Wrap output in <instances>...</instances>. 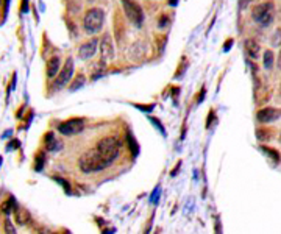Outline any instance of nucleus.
<instances>
[{"mask_svg":"<svg viewBox=\"0 0 281 234\" xmlns=\"http://www.w3.org/2000/svg\"><path fill=\"white\" fill-rule=\"evenodd\" d=\"M122 140L118 134H111V136H105L102 139H98V142L95 145V150L98 151V154L105 160V163L108 164V167L119 158V154L122 151Z\"/></svg>","mask_w":281,"mask_h":234,"instance_id":"1","label":"nucleus"},{"mask_svg":"<svg viewBox=\"0 0 281 234\" xmlns=\"http://www.w3.org/2000/svg\"><path fill=\"white\" fill-rule=\"evenodd\" d=\"M78 167L83 174H95V172H100L108 167L105 160L102 158L95 148L86 150L83 154L78 158Z\"/></svg>","mask_w":281,"mask_h":234,"instance_id":"2","label":"nucleus"},{"mask_svg":"<svg viewBox=\"0 0 281 234\" xmlns=\"http://www.w3.org/2000/svg\"><path fill=\"white\" fill-rule=\"evenodd\" d=\"M252 19L262 28L270 27L275 19V4L272 0H266V2L255 5L252 8Z\"/></svg>","mask_w":281,"mask_h":234,"instance_id":"3","label":"nucleus"},{"mask_svg":"<svg viewBox=\"0 0 281 234\" xmlns=\"http://www.w3.org/2000/svg\"><path fill=\"white\" fill-rule=\"evenodd\" d=\"M105 24V11L102 8H89L83 18V30L88 35L98 33Z\"/></svg>","mask_w":281,"mask_h":234,"instance_id":"4","label":"nucleus"},{"mask_svg":"<svg viewBox=\"0 0 281 234\" xmlns=\"http://www.w3.org/2000/svg\"><path fill=\"white\" fill-rule=\"evenodd\" d=\"M74 59L72 58H68L64 62V66L61 67V70L58 72V75L55 76V80L52 83V91L53 92H58L61 89H64L66 86H68L71 83V80L74 78Z\"/></svg>","mask_w":281,"mask_h":234,"instance_id":"5","label":"nucleus"},{"mask_svg":"<svg viewBox=\"0 0 281 234\" xmlns=\"http://www.w3.org/2000/svg\"><path fill=\"white\" fill-rule=\"evenodd\" d=\"M122 8L127 16V19L135 27H142L144 24V11L141 5L135 0H122Z\"/></svg>","mask_w":281,"mask_h":234,"instance_id":"6","label":"nucleus"},{"mask_svg":"<svg viewBox=\"0 0 281 234\" xmlns=\"http://www.w3.org/2000/svg\"><path fill=\"white\" fill-rule=\"evenodd\" d=\"M83 128H85V119H81V117H72V119H68L58 125L60 134H63L66 137H71V136L81 133Z\"/></svg>","mask_w":281,"mask_h":234,"instance_id":"7","label":"nucleus"},{"mask_svg":"<svg viewBox=\"0 0 281 234\" xmlns=\"http://www.w3.org/2000/svg\"><path fill=\"white\" fill-rule=\"evenodd\" d=\"M279 117H281V108H276V106H262L258 109L256 116H255V119L259 125L273 123Z\"/></svg>","mask_w":281,"mask_h":234,"instance_id":"8","label":"nucleus"},{"mask_svg":"<svg viewBox=\"0 0 281 234\" xmlns=\"http://www.w3.org/2000/svg\"><path fill=\"white\" fill-rule=\"evenodd\" d=\"M98 50H100V62L103 66L114 59V44L109 35H103V38L98 42Z\"/></svg>","mask_w":281,"mask_h":234,"instance_id":"9","label":"nucleus"},{"mask_svg":"<svg viewBox=\"0 0 281 234\" xmlns=\"http://www.w3.org/2000/svg\"><path fill=\"white\" fill-rule=\"evenodd\" d=\"M97 50H98V39L97 38H91L89 41L83 42L78 47V56H80V59L88 61L97 53Z\"/></svg>","mask_w":281,"mask_h":234,"instance_id":"10","label":"nucleus"},{"mask_svg":"<svg viewBox=\"0 0 281 234\" xmlns=\"http://www.w3.org/2000/svg\"><path fill=\"white\" fill-rule=\"evenodd\" d=\"M244 50H245L247 56H249L250 59L256 61L259 58V55H261V45L258 44L256 39L249 38V39H245V42H244Z\"/></svg>","mask_w":281,"mask_h":234,"instance_id":"11","label":"nucleus"},{"mask_svg":"<svg viewBox=\"0 0 281 234\" xmlns=\"http://www.w3.org/2000/svg\"><path fill=\"white\" fill-rule=\"evenodd\" d=\"M42 144H44L47 151H57V150H60L63 147V142L57 139L55 133H52V131L45 133V136L42 139Z\"/></svg>","mask_w":281,"mask_h":234,"instance_id":"12","label":"nucleus"},{"mask_svg":"<svg viewBox=\"0 0 281 234\" xmlns=\"http://www.w3.org/2000/svg\"><path fill=\"white\" fill-rule=\"evenodd\" d=\"M60 70H61V58L60 56H52L50 59L47 61V66H45V75H47V78L50 80V78L57 76Z\"/></svg>","mask_w":281,"mask_h":234,"instance_id":"13","label":"nucleus"},{"mask_svg":"<svg viewBox=\"0 0 281 234\" xmlns=\"http://www.w3.org/2000/svg\"><path fill=\"white\" fill-rule=\"evenodd\" d=\"M13 215H14L16 223H19V225H27V223H30V220H31L30 212H28L25 208L19 206V205H16V208H14V211H13Z\"/></svg>","mask_w":281,"mask_h":234,"instance_id":"14","label":"nucleus"},{"mask_svg":"<svg viewBox=\"0 0 281 234\" xmlns=\"http://www.w3.org/2000/svg\"><path fill=\"white\" fill-rule=\"evenodd\" d=\"M275 59H276V56H275L272 49L264 50V53H262V66H264V69L272 70L275 67Z\"/></svg>","mask_w":281,"mask_h":234,"instance_id":"15","label":"nucleus"},{"mask_svg":"<svg viewBox=\"0 0 281 234\" xmlns=\"http://www.w3.org/2000/svg\"><path fill=\"white\" fill-rule=\"evenodd\" d=\"M261 150L269 156V160L273 161V164H279L281 161V153L276 150V148H272L269 145H261Z\"/></svg>","mask_w":281,"mask_h":234,"instance_id":"16","label":"nucleus"},{"mask_svg":"<svg viewBox=\"0 0 281 234\" xmlns=\"http://www.w3.org/2000/svg\"><path fill=\"white\" fill-rule=\"evenodd\" d=\"M85 85H86V75H85L83 72H80L78 75L74 76V80H72L69 89H71V91H77V89H80V88H83Z\"/></svg>","mask_w":281,"mask_h":234,"instance_id":"17","label":"nucleus"},{"mask_svg":"<svg viewBox=\"0 0 281 234\" xmlns=\"http://www.w3.org/2000/svg\"><path fill=\"white\" fill-rule=\"evenodd\" d=\"M272 130H269V128H256V139L259 140V142H269V140L273 137L272 136Z\"/></svg>","mask_w":281,"mask_h":234,"instance_id":"18","label":"nucleus"},{"mask_svg":"<svg viewBox=\"0 0 281 234\" xmlns=\"http://www.w3.org/2000/svg\"><path fill=\"white\" fill-rule=\"evenodd\" d=\"M270 45L275 47V49L281 47V27H276L273 30V33L270 35Z\"/></svg>","mask_w":281,"mask_h":234,"instance_id":"19","label":"nucleus"},{"mask_svg":"<svg viewBox=\"0 0 281 234\" xmlns=\"http://www.w3.org/2000/svg\"><path fill=\"white\" fill-rule=\"evenodd\" d=\"M4 234H18V231H16V225L11 222L10 217H7L4 220Z\"/></svg>","mask_w":281,"mask_h":234,"instance_id":"20","label":"nucleus"},{"mask_svg":"<svg viewBox=\"0 0 281 234\" xmlns=\"http://www.w3.org/2000/svg\"><path fill=\"white\" fill-rule=\"evenodd\" d=\"M188 66H189V62H188V59L186 58H183V61H181V64L178 66V69H177V73H175V78H181L185 75V70L188 69Z\"/></svg>","mask_w":281,"mask_h":234,"instance_id":"21","label":"nucleus"},{"mask_svg":"<svg viewBox=\"0 0 281 234\" xmlns=\"http://www.w3.org/2000/svg\"><path fill=\"white\" fill-rule=\"evenodd\" d=\"M44 163H45V154L44 153H38L36 154V161H35V170H41L44 167Z\"/></svg>","mask_w":281,"mask_h":234,"instance_id":"22","label":"nucleus"},{"mask_svg":"<svg viewBox=\"0 0 281 234\" xmlns=\"http://www.w3.org/2000/svg\"><path fill=\"white\" fill-rule=\"evenodd\" d=\"M38 234H58V232L50 229V228H47V226H42V228L38 229Z\"/></svg>","mask_w":281,"mask_h":234,"instance_id":"23","label":"nucleus"},{"mask_svg":"<svg viewBox=\"0 0 281 234\" xmlns=\"http://www.w3.org/2000/svg\"><path fill=\"white\" fill-rule=\"evenodd\" d=\"M212 119H214V111L211 109V111H209V116H208V119H206V128H208V130L211 128V125H212L214 122H216V120H212Z\"/></svg>","mask_w":281,"mask_h":234,"instance_id":"24","label":"nucleus"},{"mask_svg":"<svg viewBox=\"0 0 281 234\" xmlns=\"http://www.w3.org/2000/svg\"><path fill=\"white\" fill-rule=\"evenodd\" d=\"M214 231H216V234H222V223L219 220V217L216 218V223H214Z\"/></svg>","mask_w":281,"mask_h":234,"instance_id":"25","label":"nucleus"},{"mask_svg":"<svg viewBox=\"0 0 281 234\" xmlns=\"http://www.w3.org/2000/svg\"><path fill=\"white\" fill-rule=\"evenodd\" d=\"M275 66L278 70H281V47H279V50H278V58L275 59Z\"/></svg>","mask_w":281,"mask_h":234,"instance_id":"26","label":"nucleus"},{"mask_svg":"<svg viewBox=\"0 0 281 234\" xmlns=\"http://www.w3.org/2000/svg\"><path fill=\"white\" fill-rule=\"evenodd\" d=\"M28 7H30V2H28V0H22L21 11H22V13H28Z\"/></svg>","mask_w":281,"mask_h":234,"instance_id":"27","label":"nucleus"},{"mask_svg":"<svg viewBox=\"0 0 281 234\" xmlns=\"http://www.w3.org/2000/svg\"><path fill=\"white\" fill-rule=\"evenodd\" d=\"M252 2H253V0H239V7H241V10H245L247 5L252 4Z\"/></svg>","mask_w":281,"mask_h":234,"instance_id":"28","label":"nucleus"},{"mask_svg":"<svg viewBox=\"0 0 281 234\" xmlns=\"http://www.w3.org/2000/svg\"><path fill=\"white\" fill-rule=\"evenodd\" d=\"M150 120H152V123H155L156 127L159 128V131H161V133H166V131H164V128L161 127V123H159V120H158V119H153V117H150Z\"/></svg>","mask_w":281,"mask_h":234,"instance_id":"29","label":"nucleus"},{"mask_svg":"<svg viewBox=\"0 0 281 234\" xmlns=\"http://www.w3.org/2000/svg\"><path fill=\"white\" fill-rule=\"evenodd\" d=\"M276 99L281 102V80H279V86H278V97Z\"/></svg>","mask_w":281,"mask_h":234,"instance_id":"30","label":"nucleus"},{"mask_svg":"<svg viewBox=\"0 0 281 234\" xmlns=\"http://www.w3.org/2000/svg\"><path fill=\"white\" fill-rule=\"evenodd\" d=\"M63 234H71V231H68V229H64V231H63Z\"/></svg>","mask_w":281,"mask_h":234,"instance_id":"31","label":"nucleus"},{"mask_svg":"<svg viewBox=\"0 0 281 234\" xmlns=\"http://www.w3.org/2000/svg\"><path fill=\"white\" fill-rule=\"evenodd\" d=\"M278 140H279V142H281V130H279V136H278Z\"/></svg>","mask_w":281,"mask_h":234,"instance_id":"32","label":"nucleus"},{"mask_svg":"<svg viewBox=\"0 0 281 234\" xmlns=\"http://www.w3.org/2000/svg\"><path fill=\"white\" fill-rule=\"evenodd\" d=\"M0 4H2V0H0Z\"/></svg>","mask_w":281,"mask_h":234,"instance_id":"33","label":"nucleus"}]
</instances>
